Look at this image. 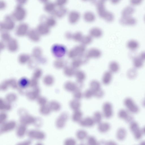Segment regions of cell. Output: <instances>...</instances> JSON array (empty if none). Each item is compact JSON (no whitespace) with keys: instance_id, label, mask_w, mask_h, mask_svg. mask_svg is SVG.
Listing matches in <instances>:
<instances>
[{"instance_id":"cell-1","label":"cell","mask_w":145,"mask_h":145,"mask_svg":"<svg viewBox=\"0 0 145 145\" xmlns=\"http://www.w3.org/2000/svg\"><path fill=\"white\" fill-rule=\"evenodd\" d=\"M104 3L100 0L96 3L97 10L98 15L100 18L104 19L106 22H112L114 20V16L112 13L106 10Z\"/></svg>"},{"instance_id":"cell-2","label":"cell","mask_w":145,"mask_h":145,"mask_svg":"<svg viewBox=\"0 0 145 145\" xmlns=\"http://www.w3.org/2000/svg\"><path fill=\"white\" fill-rule=\"evenodd\" d=\"M26 14V11L22 5H18L15 7L11 16L14 20L20 22L25 19Z\"/></svg>"},{"instance_id":"cell-3","label":"cell","mask_w":145,"mask_h":145,"mask_svg":"<svg viewBox=\"0 0 145 145\" xmlns=\"http://www.w3.org/2000/svg\"><path fill=\"white\" fill-rule=\"evenodd\" d=\"M14 20L11 16L7 15L5 17L3 21L1 23V26L6 29H12L15 25Z\"/></svg>"},{"instance_id":"cell-4","label":"cell","mask_w":145,"mask_h":145,"mask_svg":"<svg viewBox=\"0 0 145 145\" xmlns=\"http://www.w3.org/2000/svg\"><path fill=\"white\" fill-rule=\"evenodd\" d=\"M124 104L129 111L132 113H136L139 111L138 106L130 98L125 99L124 101Z\"/></svg>"},{"instance_id":"cell-5","label":"cell","mask_w":145,"mask_h":145,"mask_svg":"<svg viewBox=\"0 0 145 145\" xmlns=\"http://www.w3.org/2000/svg\"><path fill=\"white\" fill-rule=\"evenodd\" d=\"M103 113L104 117L106 118H111L113 115L112 107L110 103H105L103 106Z\"/></svg>"},{"instance_id":"cell-6","label":"cell","mask_w":145,"mask_h":145,"mask_svg":"<svg viewBox=\"0 0 145 145\" xmlns=\"http://www.w3.org/2000/svg\"><path fill=\"white\" fill-rule=\"evenodd\" d=\"M130 127L135 138L138 140L140 139L142 136V132L139 129L138 124L136 122H133L130 124Z\"/></svg>"},{"instance_id":"cell-7","label":"cell","mask_w":145,"mask_h":145,"mask_svg":"<svg viewBox=\"0 0 145 145\" xmlns=\"http://www.w3.org/2000/svg\"><path fill=\"white\" fill-rule=\"evenodd\" d=\"M120 24L123 26H134L137 23L136 19L132 16L128 17H121L119 20Z\"/></svg>"},{"instance_id":"cell-8","label":"cell","mask_w":145,"mask_h":145,"mask_svg":"<svg viewBox=\"0 0 145 145\" xmlns=\"http://www.w3.org/2000/svg\"><path fill=\"white\" fill-rule=\"evenodd\" d=\"M80 17V15L79 12L75 11H71L68 15L69 22L71 24H75L79 21Z\"/></svg>"},{"instance_id":"cell-9","label":"cell","mask_w":145,"mask_h":145,"mask_svg":"<svg viewBox=\"0 0 145 145\" xmlns=\"http://www.w3.org/2000/svg\"><path fill=\"white\" fill-rule=\"evenodd\" d=\"M86 54L89 59H96L99 58L101 56V52L97 48H93L89 50Z\"/></svg>"},{"instance_id":"cell-10","label":"cell","mask_w":145,"mask_h":145,"mask_svg":"<svg viewBox=\"0 0 145 145\" xmlns=\"http://www.w3.org/2000/svg\"><path fill=\"white\" fill-rule=\"evenodd\" d=\"M42 22L45 24L49 27L55 26L56 21L55 18L53 16H42L40 18Z\"/></svg>"},{"instance_id":"cell-11","label":"cell","mask_w":145,"mask_h":145,"mask_svg":"<svg viewBox=\"0 0 145 145\" xmlns=\"http://www.w3.org/2000/svg\"><path fill=\"white\" fill-rule=\"evenodd\" d=\"M79 122L80 125L83 127H92L95 123L93 118L89 117L82 119Z\"/></svg>"},{"instance_id":"cell-12","label":"cell","mask_w":145,"mask_h":145,"mask_svg":"<svg viewBox=\"0 0 145 145\" xmlns=\"http://www.w3.org/2000/svg\"><path fill=\"white\" fill-rule=\"evenodd\" d=\"M68 13V10L64 7H59L52 14L55 17L61 18L65 16Z\"/></svg>"},{"instance_id":"cell-13","label":"cell","mask_w":145,"mask_h":145,"mask_svg":"<svg viewBox=\"0 0 145 145\" xmlns=\"http://www.w3.org/2000/svg\"><path fill=\"white\" fill-rule=\"evenodd\" d=\"M133 6H129L125 7L121 12V17H128L132 16L135 10Z\"/></svg>"},{"instance_id":"cell-14","label":"cell","mask_w":145,"mask_h":145,"mask_svg":"<svg viewBox=\"0 0 145 145\" xmlns=\"http://www.w3.org/2000/svg\"><path fill=\"white\" fill-rule=\"evenodd\" d=\"M103 34L102 30L97 27H93L89 31V35L92 38H99L102 36Z\"/></svg>"},{"instance_id":"cell-15","label":"cell","mask_w":145,"mask_h":145,"mask_svg":"<svg viewBox=\"0 0 145 145\" xmlns=\"http://www.w3.org/2000/svg\"><path fill=\"white\" fill-rule=\"evenodd\" d=\"M56 6L55 3L48 2L45 4L44 9L46 12L52 14L56 10Z\"/></svg>"},{"instance_id":"cell-16","label":"cell","mask_w":145,"mask_h":145,"mask_svg":"<svg viewBox=\"0 0 145 145\" xmlns=\"http://www.w3.org/2000/svg\"><path fill=\"white\" fill-rule=\"evenodd\" d=\"M112 78V73L109 71H107L103 74L102 79V82L104 85H108L111 82Z\"/></svg>"},{"instance_id":"cell-17","label":"cell","mask_w":145,"mask_h":145,"mask_svg":"<svg viewBox=\"0 0 145 145\" xmlns=\"http://www.w3.org/2000/svg\"><path fill=\"white\" fill-rule=\"evenodd\" d=\"M83 18L84 20L88 23L93 22L95 19V15L94 14L90 11L85 12L83 15Z\"/></svg>"},{"instance_id":"cell-18","label":"cell","mask_w":145,"mask_h":145,"mask_svg":"<svg viewBox=\"0 0 145 145\" xmlns=\"http://www.w3.org/2000/svg\"><path fill=\"white\" fill-rule=\"evenodd\" d=\"M74 75L76 79V82L83 83L86 78V75L84 72L80 70L76 71Z\"/></svg>"},{"instance_id":"cell-19","label":"cell","mask_w":145,"mask_h":145,"mask_svg":"<svg viewBox=\"0 0 145 145\" xmlns=\"http://www.w3.org/2000/svg\"><path fill=\"white\" fill-rule=\"evenodd\" d=\"M110 128V125L107 122H101L99 123L98 127L99 131L101 133H105L108 131Z\"/></svg>"},{"instance_id":"cell-20","label":"cell","mask_w":145,"mask_h":145,"mask_svg":"<svg viewBox=\"0 0 145 145\" xmlns=\"http://www.w3.org/2000/svg\"><path fill=\"white\" fill-rule=\"evenodd\" d=\"M82 112L79 110H75L72 116V120L75 122H79L82 119Z\"/></svg>"},{"instance_id":"cell-21","label":"cell","mask_w":145,"mask_h":145,"mask_svg":"<svg viewBox=\"0 0 145 145\" xmlns=\"http://www.w3.org/2000/svg\"><path fill=\"white\" fill-rule=\"evenodd\" d=\"M65 87L67 90L71 92H73L78 89L76 83L71 81H68L66 83Z\"/></svg>"},{"instance_id":"cell-22","label":"cell","mask_w":145,"mask_h":145,"mask_svg":"<svg viewBox=\"0 0 145 145\" xmlns=\"http://www.w3.org/2000/svg\"><path fill=\"white\" fill-rule=\"evenodd\" d=\"M119 117L121 119H123L127 121H130L132 120V118L126 110L122 109L120 110L118 113Z\"/></svg>"},{"instance_id":"cell-23","label":"cell","mask_w":145,"mask_h":145,"mask_svg":"<svg viewBox=\"0 0 145 145\" xmlns=\"http://www.w3.org/2000/svg\"><path fill=\"white\" fill-rule=\"evenodd\" d=\"M120 67L116 61L111 62L109 65V71L112 73H116L119 70Z\"/></svg>"},{"instance_id":"cell-24","label":"cell","mask_w":145,"mask_h":145,"mask_svg":"<svg viewBox=\"0 0 145 145\" xmlns=\"http://www.w3.org/2000/svg\"><path fill=\"white\" fill-rule=\"evenodd\" d=\"M75 69L71 66H65L64 69L65 74L67 76L71 77L74 75Z\"/></svg>"},{"instance_id":"cell-25","label":"cell","mask_w":145,"mask_h":145,"mask_svg":"<svg viewBox=\"0 0 145 145\" xmlns=\"http://www.w3.org/2000/svg\"><path fill=\"white\" fill-rule=\"evenodd\" d=\"M90 89L93 91L95 92L101 89L100 83L98 81L93 80L91 81L90 83Z\"/></svg>"},{"instance_id":"cell-26","label":"cell","mask_w":145,"mask_h":145,"mask_svg":"<svg viewBox=\"0 0 145 145\" xmlns=\"http://www.w3.org/2000/svg\"><path fill=\"white\" fill-rule=\"evenodd\" d=\"M139 46L138 42L136 40H131L129 41L127 43V46L130 50H135L137 49Z\"/></svg>"},{"instance_id":"cell-27","label":"cell","mask_w":145,"mask_h":145,"mask_svg":"<svg viewBox=\"0 0 145 145\" xmlns=\"http://www.w3.org/2000/svg\"><path fill=\"white\" fill-rule=\"evenodd\" d=\"M81 106V103L79 100L74 99L70 102V106L74 111L79 110Z\"/></svg>"},{"instance_id":"cell-28","label":"cell","mask_w":145,"mask_h":145,"mask_svg":"<svg viewBox=\"0 0 145 145\" xmlns=\"http://www.w3.org/2000/svg\"><path fill=\"white\" fill-rule=\"evenodd\" d=\"M126 132L125 129L123 128H120L118 130L116 133V137L119 140H122L125 138Z\"/></svg>"},{"instance_id":"cell-29","label":"cell","mask_w":145,"mask_h":145,"mask_svg":"<svg viewBox=\"0 0 145 145\" xmlns=\"http://www.w3.org/2000/svg\"><path fill=\"white\" fill-rule=\"evenodd\" d=\"M76 136L78 139L80 140H82L87 138L88 134L85 130H80L76 132Z\"/></svg>"},{"instance_id":"cell-30","label":"cell","mask_w":145,"mask_h":145,"mask_svg":"<svg viewBox=\"0 0 145 145\" xmlns=\"http://www.w3.org/2000/svg\"><path fill=\"white\" fill-rule=\"evenodd\" d=\"M86 46L81 44L74 48L78 54V56L85 53L86 50Z\"/></svg>"},{"instance_id":"cell-31","label":"cell","mask_w":145,"mask_h":145,"mask_svg":"<svg viewBox=\"0 0 145 145\" xmlns=\"http://www.w3.org/2000/svg\"><path fill=\"white\" fill-rule=\"evenodd\" d=\"M143 61L139 57L134 58L133 60V64L134 67L136 68H141L143 65Z\"/></svg>"},{"instance_id":"cell-32","label":"cell","mask_w":145,"mask_h":145,"mask_svg":"<svg viewBox=\"0 0 145 145\" xmlns=\"http://www.w3.org/2000/svg\"><path fill=\"white\" fill-rule=\"evenodd\" d=\"M83 63L81 60L78 57L74 59L71 63V66L76 69L79 68Z\"/></svg>"},{"instance_id":"cell-33","label":"cell","mask_w":145,"mask_h":145,"mask_svg":"<svg viewBox=\"0 0 145 145\" xmlns=\"http://www.w3.org/2000/svg\"><path fill=\"white\" fill-rule=\"evenodd\" d=\"M92 37L89 35L83 36L81 41V44L85 46L90 44L92 41Z\"/></svg>"},{"instance_id":"cell-34","label":"cell","mask_w":145,"mask_h":145,"mask_svg":"<svg viewBox=\"0 0 145 145\" xmlns=\"http://www.w3.org/2000/svg\"><path fill=\"white\" fill-rule=\"evenodd\" d=\"M102 118L101 113L97 111L94 113L93 119L95 123L99 124L101 122Z\"/></svg>"},{"instance_id":"cell-35","label":"cell","mask_w":145,"mask_h":145,"mask_svg":"<svg viewBox=\"0 0 145 145\" xmlns=\"http://www.w3.org/2000/svg\"><path fill=\"white\" fill-rule=\"evenodd\" d=\"M28 29V26L25 23H22L18 27L17 32L18 33H25Z\"/></svg>"},{"instance_id":"cell-36","label":"cell","mask_w":145,"mask_h":145,"mask_svg":"<svg viewBox=\"0 0 145 145\" xmlns=\"http://www.w3.org/2000/svg\"><path fill=\"white\" fill-rule=\"evenodd\" d=\"M49 27L45 24L42 22L38 25L37 29L40 32H47L49 30Z\"/></svg>"},{"instance_id":"cell-37","label":"cell","mask_w":145,"mask_h":145,"mask_svg":"<svg viewBox=\"0 0 145 145\" xmlns=\"http://www.w3.org/2000/svg\"><path fill=\"white\" fill-rule=\"evenodd\" d=\"M83 36L81 32H77L73 34L72 39L75 41L80 42Z\"/></svg>"},{"instance_id":"cell-38","label":"cell","mask_w":145,"mask_h":145,"mask_svg":"<svg viewBox=\"0 0 145 145\" xmlns=\"http://www.w3.org/2000/svg\"><path fill=\"white\" fill-rule=\"evenodd\" d=\"M73 96L74 99L79 100L83 97V94L80 89H77L73 92Z\"/></svg>"},{"instance_id":"cell-39","label":"cell","mask_w":145,"mask_h":145,"mask_svg":"<svg viewBox=\"0 0 145 145\" xmlns=\"http://www.w3.org/2000/svg\"><path fill=\"white\" fill-rule=\"evenodd\" d=\"M84 96L86 99H90L94 96L93 91L90 88L88 89L85 91Z\"/></svg>"},{"instance_id":"cell-40","label":"cell","mask_w":145,"mask_h":145,"mask_svg":"<svg viewBox=\"0 0 145 145\" xmlns=\"http://www.w3.org/2000/svg\"><path fill=\"white\" fill-rule=\"evenodd\" d=\"M68 56L69 58L74 59L76 58L78 56V55L73 48L69 52Z\"/></svg>"},{"instance_id":"cell-41","label":"cell","mask_w":145,"mask_h":145,"mask_svg":"<svg viewBox=\"0 0 145 145\" xmlns=\"http://www.w3.org/2000/svg\"><path fill=\"white\" fill-rule=\"evenodd\" d=\"M87 143L88 144L90 145H96L98 144L96 139L92 136H90L88 137Z\"/></svg>"},{"instance_id":"cell-42","label":"cell","mask_w":145,"mask_h":145,"mask_svg":"<svg viewBox=\"0 0 145 145\" xmlns=\"http://www.w3.org/2000/svg\"><path fill=\"white\" fill-rule=\"evenodd\" d=\"M77 57L81 60L83 64L87 63L89 59L85 53L78 56Z\"/></svg>"},{"instance_id":"cell-43","label":"cell","mask_w":145,"mask_h":145,"mask_svg":"<svg viewBox=\"0 0 145 145\" xmlns=\"http://www.w3.org/2000/svg\"><path fill=\"white\" fill-rule=\"evenodd\" d=\"M68 0H56L55 3L56 6L63 7L67 3Z\"/></svg>"},{"instance_id":"cell-44","label":"cell","mask_w":145,"mask_h":145,"mask_svg":"<svg viewBox=\"0 0 145 145\" xmlns=\"http://www.w3.org/2000/svg\"><path fill=\"white\" fill-rule=\"evenodd\" d=\"M93 93L94 96L98 98H102L103 97L104 94V91L101 89L96 91L94 92Z\"/></svg>"},{"instance_id":"cell-45","label":"cell","mask_w":145,"mask_h":145,"mask_svg":"<svg viewBox=\"0 0 145 145\" xmlns=\"http://www.w3.org/2000/svg\"><path fill=\"white\" fill-rule=\"evenodd\" d=\"M137 74L136 71L133 69L129 70L127 73L128 76L131 78H134L135 76Z\"/></svg>"},{"instance_id":"cell-46","label":"cell","mask_w":145,"mask_h":145,"mask_svg":"<svg viewBox=\"0 0 145 145\" xmlns=\"http://www.w3.org/2000/svg\"><path fill=\"white\" fill-rule=\"evenodd\" d=\"M65 143L67 145H74L76 144V142L74 139L70 138L67 139Z\"/></svg>"},{"instance_id":"cell-47","label":"cell","mask_w":145,"mask_h":145,"mask_svg":"<svg viewBox=\"0 0 145 145\" xmlns=\"http://www.w3.org/2000/svg\"><path fill=\"white\" fill-rule=\"evenodd\" d=\"M66 62L62 60H59L57 62V66L59 68H62L65 67Z\"/></svg>"},{"instance_id":"cell-48","label":"cell","mask_w":145,"mask_h":145,"mask_svg":"<svg viewBox=\"0 0 145 145\" xmlns=\"http://www.w3.org/2000/svg\"><path fill=\"white\" fill-rule=\"evenodd\" d=\"M143 0H130V3L132 6H137L140 5Z\"/></svg>"},{"instance_id":"cell-49","label":"cell","mask_w":145,"mask_h":145,"mask_svg":"<svg viewBox=\"0 0 145 145\" xmlns=\"http://www.w3.org/2000/svg\"><path fill=\"white\" fill-rule=\"evenodd\" d=\"M73 34L71 33V32H67L65 36L66 38L68 39L71 40L72 39Z\"/></svg>"},{"instance_id":"cell-50","label":"cell","mask_w":145,"mask_h":145,"mask_svg":"<svg viewBox=\"0 0 145 145\" xmlns=\"http://www.w3.org/2000/svg\"><path fill=\"white\" fill-rule=\"evenodd\" d=\"M18 5H22L25 4L28 0H16Z\"/></svg>"},{"instance_id":"cell-51","label":"cell","mask_w":145,"mask_h":145,"mask_svg":"<svg viewBox=\"0 0 145 145\" xmlns=\"http://www.w3.org/2000/svg\"><path fill=\"white\" fill-rule=\"evenodd\" d=\"M139 57L143 61L145 60V52H141L140 55Z\"/></svg>"},{"instance_id":"cell-52","label":"cell","mask_w":145,"mask_h":145,"mask_svg":"<svg viewBox=\"0 0 145 145\" xmlns=\"http://www.w3.org/2000/svg\"><path fill=\"white\" fill-rule=\"evenodd\" d=\"M6 7L5 3L3 1H1L0 2V9H3L5 8Z\"/></svg>"},{"instance_id":"cell-53","label":"cell","mask_w":145,"mask_h":145,"mask_svg":"<svg viewBox=\"0 0 145 145\" xmlns=\"http://www.w3.org/2000/svg\"><path fill=\"white\" fill-rule=\"evenodd\" d=\"M111 3L113 4L118 3L121 0H110Z\"/></svg>"},{"instance_id":"cell-54","label":"cell","mask_w":145,"mask_h":145,"mask_svg":"<svg viewBox=\"0 0 145 145\" xmlns=\"http://www.w3.org/2000/svg\"><path fill=\"white\" fill-rule=\"evenodd\" d=\"M41 3L44 4L48 2L49 0H39Z\"/></svg>"},{"instance_id":"cell-55","label":"cell","mask_w":145,"mask_h":145,"mask_svg":"<svg viewBox=\"0 0 145 145\" xmlns=\"http://www.w3.org/2000/svg\"><path fill=\"white\" fill-rule=\"evenodd\" d=\"M142 132L145 134V127L143 129Z\"/></svg>"},{"instance_id":"cell-56","label":"cell","mask_w":145,"mask_h":145,"mask_svg":"<svg viewBox=\"0 0 145 145\" xmlns=\"http://www.w3.org/2000/svg\"><path fill=\"white\" fill-rule=\"evenodd\" d=\"M100 0L105 3L106 1L107 0Z\"/></svg>"},{"instance_id":"cell-57","label":"cell","mask_w":145,"mask_h":145,"mask_svg":"<svg viewBox=\"0 0 145 145\" xmlns=\"http://www.w3.org/2000/svg\"><path fill=\"white\" fill-rule=\"evenodd\" d=\"M82 0L83 1H88V0L90 1V0Z\"/></svg>"},{"instance_id":"cell-58","label":"cell","mask_w":145,"mask_h":145,"mask_svg":"<svg viewBox=\"0 0 145 145\" xmlns=\"http://www.w3.org/2000/svg\"><path fill=\"white\" fill-rule=\"evenodd\" d=\"M144 22H145V15L144 16Z\"/></svg>"}]
</instances>
